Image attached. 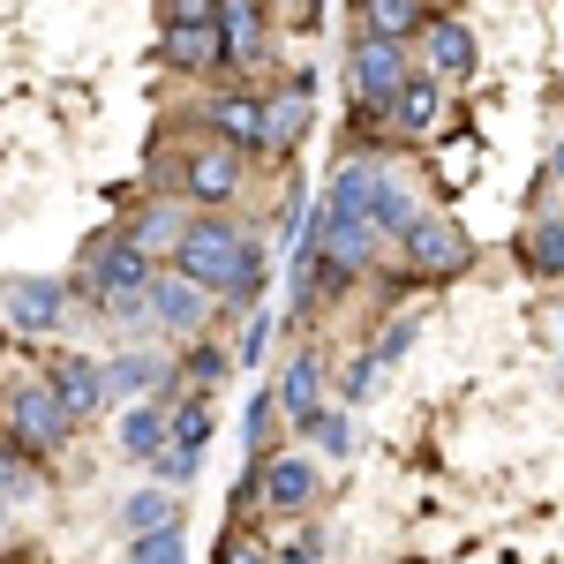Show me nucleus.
<instances>
[{
  "label": "nucleus",
  "instance_id": "nucleus-9",
  "mask_svg": "<svg viewBox=\"0 0 564 564\" xmlns=\"http://www.w3.org/2000/svg\"><path fill=\"white\" fill-rule=\"evenodd\" d=\"M0 324L23 339L61 332L68 324V279H0Z\"/></svg>",
  "mask_w": 564,
  "mask_h": 564
},
{
  "label": "nucleus",
  "instance_id": "nucleus-34",
  "mask_svg": "<svg viewBox=\"0 0 564 564\" xmlns=\"http://www.w3.org/2000/svg\"><path fill=\"white\" fill-rule=\"evenodd\" d=\"M218 564H279V557H271V550H263V542H249V534H241V527H234V534H226V542H218Z\"/></svg>",
  "mask_w": 564,
  "mask_h": 564
},
{
  "label": "nucleus",
  "instance_id": "nucleus-13",
  "mask_svg": "<svg viewBox=\"0 0 564 564\" xmlns=\"http://www.w3.org/2000/svg\"><path fill=\"white\" fill-rule=\"evenodd\" d=\"M308 113H316V84L308 76H286V84L263 98V159L271 151H294L308 135Z\"/></svg>",
  "mask_w": 564,
  "mask_h": 564
},
{
  "label": "nucleus",
  "instance_id": "nucleus-3",
  "mask_svg": "<svg viewBox=\"0 0 564 564\" xmlns=\"http://www.w3.org/2000/svg\"><path fill=\"white\" fill-rule=\"evenodd\" d=\"M406 39H377V31H361L347 53V84L361 98V113H391V98L406 90Z\"/></svg>",
  "mask_w": 564,
  "mask_h": 564
},
{
  "label": "nucleus",
  "instance_id": "nucleus-27",
  "mask_svg": "<svg viewBox=\"0 0 564 564\" xmlns=\"http://www.w3.org/2000/svg\"><path fill=\"white\" fill-rule=\"evenodd\" d=\"M302 444H308V452H332V459H347V452H354V422H347V406L332 399V406H324V414H316V422L302 430Z\"/></svg>",
  "mask_w": 564,
  "mask_h": 564
},
{
  "label": "nucleus",
  "instance_id": "nucleus-17",
  "mask_svg": "<svg viewBox=\"0 0 564 564\" xmlns=\"http://www.w3.org/2000/svg\"><path fill=\"white\" fill-rule=\"evenodd\" d=\"M166 377H174V361H166V354H143V347H129V354H113V361H106V384H113L121 406H129V399H159Z\"/></svg>",
  "mask_w": 564,
  "mask_h": 564
},
{
  "label": "nucleus",
  "instance_id": "nucleus-38",
  "mask_svg": "<svg viewBox=\"0 0 564 564\" xmlns=\"http://www.w3.org/2000/svg\"><path fill=\"white\" fill-rule=\"evenodd\" d=\"M557 332H564V294H557Z\"/></svg>",
  "mask_w": 564,
  "mask_h": 564
},
{
  "label": "nucleus",
  "instance_id": "nucleus-30",
  "mask_svg": "<svg viewBox=\"0 0 564 564\" xmlns=\"http://www.w3.org/2000/svg\"><path fill=\"white\" fill-rule=\"evenodd\" d=\"M196 475H204V452H188V444H166L151 459V481H166V489H196Z\"/></svg>",
  "mask_w": 564,
  "mask_h": 564
},
{
  "label": "nucleus",
  "instance_id": "nucleus-22",
  "mask_svg": "<svg viewBox=\"0 0 564 564\" xmlns=\"http://www.w3.org/2000/svg\"><path fill=\"white\" fill-rule=\"evenodd\" d=\"M520 263H527V279H564V218H527Z\"/></svg>",
  "mask_w": 564,
  "mask_h": 564
},
{
  "label": "nucleus",
  "instance_id": "nucleus-5",
  "mask_svg": "<svg viewBox=\"0 0 564 564\" xmlns=\"http://www.w3.org/2000/svg\"><path fill=\"white\" fill-rule=\"evenodd\" d=\"M218 308H226V302H218L212 286H204V279H188V271L174 263V271H159V279H151V302H143V316H151L166 339H196Z\"/></svg>",
  "mask_w": 564,
  "mask_h": 564
},
{
  "label": "nucleus",
  "instance_id": "nucleus-31",
  "mask_svg": "<svg viewBox=\"0 0 564 564\" xmlns=\"http://www.w3.org/2000/svg\"><path fill=\"white\" fill-rule=\"evenodd\" d=\"M226 369H234V354H226V347H196V339H188V361H181V377H188L196 391H212Z\"/></svg>",
  "mask_w": 564,
  "mask_h": 564
},
{
  "label": "nucleus",
  "instance_id": "nucleus-40",
  "mask_svg": "<svg viewBox=\"0 0 564 564\" xmlns=\"http://www.w3.org/2000/svg\"><path fill=\"white\" fill-rule=\"evenodd\" d=\"M557 377H564V369H557Z\"/></svg>",
  "mask_w": 564,
  "mask_h": 564
},
{
  "label": "nucleus",
  "instance_id": "nucleus-35",
  "mask_svg": "<svg viewBox=\"0 0 564 564\" xmlns=\"http://www.w3.org/2000/svg\"><path fill=\"white\" fill-rule=\"evenodd\" d=\"M263 339H271V316H249V324H241V339H234V361H263Z\"/></svg>",
  "mask_w": 564,
  "mask_h": 564
},
{
  "label": "nucleus",
  "instance_id": "nucleus-25",
  "mask_svg": "<svg viewBox=\"0 0 564 564\" xmlns=\"http://www.w3.org/2000/svg\"><path fill=\"white\" fill-rule=\"evenodd\" d=\"M23 459H39V452H31V444H15V436H0V527H8L15 505H31V489H39V481L23 475Z\"/></svg>",
  "mask_w": 564,
  "mask_h": 564
},
{
  "label": "nucleus",
  "instance_id": "nucleus-23",
  "mask_svg": "<svg viewBox=\"0 0 564 564\" xmlns=\"http://www.w3.org/2000/svg\"><path fill=\"white\" fill-rule=\"evenodd\" d=\"M218 39H226V53L249 68L263 53V8L257 0H218Z\"/></svg>",
  "mask_w": 564,
  "mask_h": 564
},
{
  "label": "nucleus",
  "instance_id": "nucleus-6",
  "mask_svg": "<svg viewBox=\"0 0 564 564\" xmlns=\"http://www.w3.org/2000/svg\"><path fill=\"white\" fill-rule=\"evenodd\" d=\"M0 414H8V436H15V444H31L39 459H53V452L68 444V430H76V414L61 406V391H53V384H15Z\"/></svg>",
  "mask_w": 564,
  "mask_h": 564
},
{
  "label": "nucleus",
  "instance_id": "nucleus-11",
  "mask_svg": "<svg viewBox=\"0 0 564 564\" xmlns=\"http://www.w3.org/2000/svg\"><path fill=\"white\" fill-rule=\"evenodd\" d=\"M113 444H121L129 467H151V459L174 444V391H166V399H129L121 422H113Z\"/></svg>",
  "mask_w": 564,
  "mask_h": 564
},
{
  "label": "nucleus",
  "instance_id": "nucleus-39",
  "mask_svg": "<svg viewBox=\"0 0 564 564\" xmlns=\"http://www.w3.org/2000/svg\"><path fill=\"white\" fill-rule=\"evenodd\" d=\"M0 354H8V324H0Z\"/></svg>",
  "mask_w": 564,
  "mask_h": 564
},
{
  "label": "nucleus",
  "instance_id": "nucleus-8",
  "mask_svg": "<svg viewBox=\"0 0 564 564\" xmlns=\"http://www.w3.org/2000/svg\"><path fill=\"white\" fill-rule=\"evenodd\" d=\"M241 174H249V151L241 143H196L188 159H181V196L188 204H204V212H218V204H234L241 196Z\"/></svg>",
  "mask_w": 564,
  "mask_h": 564
},
{
  "label": "nucleus",
  "instance_id": "nucleus-16",
  "mask_svg": "<svg viewBox=\"0 0 564 564\" xmlns=\"http://www.w3.org/2000/svg\"><path fill=\"white\" fill-rule=\"evenodd\" d=\"M121 542H135V534H159V527H181V489H166V481H143V489H129L121 497Z\"/></svg>",
  "mask_w": 564,
  "mask_h": 564
},
{
  "label": "nucleus",
  "instance_id": "nucleus-7",
  "mask_svg": "<svg viewBox=\"0 0 564 564\" xmlns=\"http://www.w3.org/2000/svg\"><path fill=\"white\" fill-rule=\"evenodd\" d=\"M241 257H249V234H241L234 218H196V226H188V241H181V257H174V263L188 271V279H204L212 294H226V279L241 271Z\"/></svg>",
  "mask_w": 564,
  "mask_h": 564
},
{
  "label": "nucleus",
  "instance_id": "nucleus-1",
  "mask_svg": "<svg viewBox=\"0 0 564 564\" xmlns=\"http://www.w3.org/2000/svg\"><path fill=\"white\" fill-rule=\"evenodd\" d=\"M151 279H159V257H143V249H135L129 226L90 241V257H84V294H90L98 308H113V316H143V302H151Z\"/></svg>",
  "mask_w": 564,
  "mask_h": 564
},
{
  "label": "nucleus",
  "instance_id": "nucleus-2",
  "mask_svg": "<svg viewBox=\"0 0 564 564\" xmlns=\"http://www.w3.org/2000/svg\"><path fill=\"white\" fill-rule=\"evenodd\" d=\"M332 204H347V212H361L369 226H377V234H384V241H406V226L422 218V196H414L406 181L391 174V166H377V159H369V166L354 159L347 174L332 181Z\"/></svg>",
  "mask_w": 564,
  "mask_h": 564
},
{
  "label": "nucleus",
  "instance_id": "nucleus-21",
  "mask_svg": "<svg viewBox=\"0 0 564 564\" xmlns=\"http://www.w3.org/2000/svg\"><path fill=\"white\" fill-rule=\"evenodd\" d=\"M204 121H212L226 143H241V151H263V98H241V90H226L204 106Z\"/></svg>",
  "mask_w": 564,
  "mask_h": 564
},
{
  "label": "nucleus",
  "instance_id": "nucleus-12",
  "mask_svg": "<svg viewBox=\"0 0 564 564\" xmlns=\"http://www.w3.org/2000/svg\"><path fill=\"white\" fill-rule=\"evenodd\" d=\"M45 384L61 391V406L76 414V430L98 422L106 406H113V384H106V361H90V354H61L53 369H45Z\"/></svg>",
  "mask_w": 564,
  "mask_h": 564
},
{
  "label": "nucleus",
  "instance_id": "nucleus-4",
  "mask_svg": "<svg viewBox=\"0 0 564 564\" xmlns=\"http://www.w3.org/2000/svg\"><path fill=\"white\" fill-rule=\"evenodd\" d=\"M406 271L414 279H467V263H475V241H467V226L444 212H422L414 226H406Z\"/></svg>",
  "mask_w": 564,
  "mask_h": 564
},
{
  "label": "nucleus",
  "instance_id": "nucleus-28",
  "mask_svg": "<svg viewBox=\"0 0 564 564\" xmlns=\"http://www.w3.org/2000/svg\"><path fill=\"white\" fill-rule=\"evenodd\" d=\"M218 430V414H212V399L204 391H188V399H174V444H188V452H204Z\"/></svg>",
  "mask_w": 564,
  "mask_h": 564
},
{
  "label": "nucleus",
  "instance_id": "nucleus-33",
  "mask_svg": "<svg viewBox=\"0 0 564 564\" xmlns=\"http://www.w3.org/2000/svg\"><path fill=\"white\" fill-rule=\"evenodd\" d=\"M422 339V316H399L384 339H377V369H391V361H406V347Z\"/></svg>",
  "mask_w": 564,
  "mask_h": 564
},
{
  "label": "nucleus",
  "instance_id": "nucleus-29",
  "mask_svg": "<svg viewBox=\"0 0 564 564\" xmlns=\"http://www.w3.org/2000/svg\"><path fill=\"white\" fill-rule=\"evenodd\" d=\"M129 564H188V534L181 527H159V534H135Z\"/></svg>",
  "mask_w": 564,
  "mask_h": 564
},
{
  "label": "nucleus",
  "instance_id": "nucleus-10",
  "mask_svg": "<svg viewBox=\"0 0 564 564\" xmlns=\"http://www.w3.org/2000/svg\"><path fill=\"white\" fill-rule=\"evenodd\" d=\"M316 497H324V467L308 459V444L263 459V512H271V520H308Z\"/></svg>",
  "mask_w": 564,
  "mask_h": 564
},
{
  "label": "nucleus",
  "instance_id": "nucleus-37",
  "mask_svg": "<svg viewBox=\"0 0 564 564\" xmlns=\"http://www.w3.org/2000/svg\"><path fill=\"white\" fill-rule=\"evenodd\" d=\"M550 174H557V181H564V143H557V159H550Z\"/></svg>",
  "mask_w": 564,
  "mask_h": 564
},
{
  "label": "nucleus",
  "instance_id": "nucleus-18",
  "mask_svg": "<svg viewBox=\"0 0 564 564\" xmlns=\"http://www.w3.org/2000/svg\"><path fill=\"white\" fill-rule=\"evenodd\" d=\"M391 129L414 135V143L436 135V129H444V84H436V76H406V90L391 98Z\"/></svg>",
  "mask_w": 564,
  "mask_h": 564
},
{
  "label": "nucleus",
  "instance_id": "nucleus-14",
  "mask_svg": "<svg viewBox=\"0 0 564 564\" xmlns=\"http://www.w3.org/2000/svg\"><path fill=\"white\" fill-rule=\"evenodd\" d=\"M188 226H196V218H188V196H151V204H143V212H135V249H143V257H181V241H188Z\"/></svg>",
  "mask_w": 564,
  "mask_h": 564
},
{
  "label": "nucleus",
  "instance_id": "nucleus-26",
  "mask_svg": "<svg viewBox=\"0 0 564 564\" xmlns=\"http://www.w3.org/2000/svg\"><path fill=\"white\" fill-rule=\"evenodd\" d=\"M263 286H271V257H263V241H249V257H241L234 279H226V294H218V302H226V308H257Z\"/></svg>",
  "mask_w": 564,
  "mask_h": 564
},
{
  "label": "nucleus",
  "instance_id": "nucleus-24",
  "mask_svg": "<svg viewBox=\"0 0 564 564\" xmlns=\"http://www.w3.org/2000/svg\"><path fill=\"white\" fill-rule=\"evenodd\" d=\"M354 15H361V31H377V39H414V31L430 23L422 0H354Z\"/></svg>",
  "mask_w": 564,
  "mask_h": 564
},
{
  "label": "nucleus",
  "instance_id": "nucleus-36",
  "mask_svg": "<svg viewBox=\"0 0 564 564\" xmlns=\"http://www.w3.org/2000/svg\"><path fill=\"white\" fill-rule=\"evenodd\" d=\"M271 557H279V564H316V542L302 534V542H286V550H271Z\"/></svg>",
  "mask_w": 564,
  "mask_h": 564
},
{
  "label": "nucleus",
  "instance_id": "nucleus-20",
  "mask_svg": "<svg viewBox=\"0 0 564 564\" xmlns=\"http://www.w3.org/2000/svg\"><path fill=\"white\" fill-rule=\"evenodd\" d=\"M166 68H188V76H212V68H226L234 53H226V39H218V23H196V31H166Z\"/></svg>",
  "mask_w": 564,
  "mask_h": 564
},
{
  "label": "nucleus",
  "instance_id": "nucleus-32",
  "mask_svg": "<svg viewBox=\"0 0 564 564\" xmlns=\"http://www.w3.org/2000/svg\"><path fill=\"white\" fill-rule=\"evenodd\" d=\"M159 23H166V31H196V23H218V0H159Z\"/></svg>",
  "mask_w": 564,
  "mask_h": 564
},
{
  "label": "nucleus",
  "instance_id": "nucleus-19",
  "mask_svg": "<svg viewBox=\"0 0 564 564\" xmlns=\"http://www.w3.org/2000/svg\"><path fill=\"white\" fill-rule=\"evenodd\" d=\"M422 39H430V68H436V76H475L481 53H475V31H467L459 15H430Z\"/></svg>",
  "mask_w": 564,
  "mask_h": 564
},
{
  "label": "nucleus",
  "instance_id": "nucleus-15",
  "mask_svg": "<svg viewBox=\"0 0 564 564\" xmlns=\"http://www.w3.org/2000/svg\"><path fill=\"white\" fill-rule=\"evenodd\" d=\"M271 391H279V406H286V430H308V422L332 406V384H324V361H316V354H294Z\"/></svg>",
  "mask_w": 564,
  "mask_h": 564
}]
</instances>
